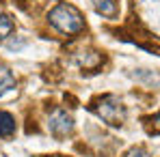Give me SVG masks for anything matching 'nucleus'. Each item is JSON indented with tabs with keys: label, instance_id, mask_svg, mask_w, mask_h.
<instances>
[{
	"label": "nucleus",
	"instance_id": "obj_1",
	"mask_svg": "<svg viewBox=\"0 0 160 157\" xmlns=\"http://www.w3.org/2000/svg\"><path fill=\"white\" fill-rule=\"evenodd\" d=\"M48 20L63 35H76V32H80L84 28L82 13H80L74 4H65V2H61V4L54 7L52 11L48 13Z\"/></svg>",
	"mask_w": 160,
	"mask_h": 157
},
{
	"label": "nucleus",
	"instance_id": "obj_2",
	"mask_svg": "<svg viewBox=\"0 0 160 157\" xmlns=\"http://www.w3.org/2000/svg\"><path fill=\"white\" fill-rule=\"evenodd\" d=\"M93 112L112 127H119L123 125L126 121V108L121 104V99L117 95H102L95 104H93Z\"/></svg>",
	"mask_w": 160,
	"mask_h": 157
},
{
	"label": "nucleus",
	"instance_id": "obj_3",
	"mask_svg": "<svg viewBox=\"0 0 160 157\" xmlns=\"http://www.w3.org/2000/svg\"><path fill=\"white\" fill-rule=\"evenodd\" d=\"M138 22L152 35L160 37V0H132Z\"/></svg>",
	"mask_w": 160,
	"mask_h": 157
},
{
	"label": "nucleus",
	"instance_id": "obj_4",
	"mask_svg": "<svg viewBox=\"0 0 160 157\" xmlns=\"http://www.w3.org/2000/svg\"><path fill=\"white\" fill-rule=\"evenodd\" d=\"M48 129H50V133L56 136V138L69 136V133L74 131V118H72V114H67L63 108L54 110L52 114H50V118H48Z\"/></svg>",
	"mask_w": 160,
	"mask_h": 157
},
{
	"label": "nucleus",
	"instance_id": "obj_5",
	"mask_svg": "<svg viewBox=\"0 0 160 157\" xmlns=\"http://www.w3.org/2000/svg\"><path fill=\"white\" fill-rule=\"evenodd\" d=\"M15 129H18V125H15L13 114L0 110V138H11L15 133Z\"/></svg>",
	"mask_w": 160,
	"mask_h": 157
},
{
	"label": "nucleus",
	"instance_id": "obj_6",
	"mask_svg": "<svg viewBox=\"0 0 160 157\" xmlns=\"http://www.w3.org/2000/svg\"><path fill=\"white\" fill-rule=\"evenodd\" d=\"M91 2H93V9L100 15H104L108 20L117 17V4H115V0H91Z\"/></svg>",
	"mask_w": 160,
	"mask_h": 157
},
{
	"label": "nucleus",
	"instance_id": "obj_7",
	"mask_svg": "<svg viewBox=\"0 0 160 157\" xmlns=\"http://www.w3.org/2000/svg\"><path fill=\"white\" fill-rule=\"evenodd\" d=\"M15 88V78H13V73L4 67V65H0V97H4L9 90H13Z\"/></svg>",
	"mask_w": 160,
	"mask_h": 157
},
{
	"label": "nucleus",
	"instance_id": "obj_8",
	"mask_svg": "<svg viewBox=\"0 0 160 157\" xmlns=\"http://www.w3.org/2000/svg\"><path fill=\"white\" fill-rule=\"evenodd\" d=\"M13 32V20L4 13H0V41H4Z\"/></svg>",
	"mask_w": 160,
	"mask_h": 157
},
{
	"label": "nucleus",
	"instance_id": "obj_9",
	"mask_svg": "<svg viewBox=\"0 0 160 157\" xmlns=\"http://www.w3.org/2000/svg\"><path fill=\"white\" fill-rule=\"evenodd\" d=\"M123 157H152V155H149L143 146H132V149H130V151H128Z\"/></svg>",
	"mask_w": 160,
	"mask_h": 157
},
{
	"label": "nucleus",
	"instance_id": "obj_10",
	"mask_svg": "<svg viewBox=\"0 0 160 157\" xmlns=\"http://www.w3.org/2000/svg\"><path fill=\"white\" fill-rule=\"evenodd\" d=\"M152 123H154V131H158V133H160V112L152 118Z\"/></svg>",
	"mask_w": 160,
	"mask_h": 157
},
{
	"label": "nucleus",
	"instance_id": "obj_11",
	"mask_svg": "<svg viewBox=\"0 0 160 157\" xmlns=\"http://www.w3.org/2000/svg\"><path fill=\"white\" fill-rule=\"evenodd\" d=\"M50 157H63V155H50Z\"/></svg>",
	"mask_w": 160,
	"mask_h": 157
}]
</instances>
